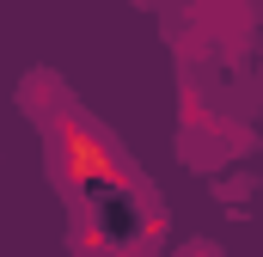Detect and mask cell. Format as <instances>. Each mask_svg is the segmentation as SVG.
Masks as SVG:
<instances>
[{
  "mask_svg": "<svg viewBox=\"0 0 263 257\" xmlns=\"http://www.w3.org/2000/svg\"><path fill=\"white\" fill-rule=\"evenodd\" d=\"M104 257H141V251H135V245H117V251H104Z\"/></svg>",
  "mask_w": 263,
  "mask_h": 257,
  "instance_id": "obj_2",
  "label": "cell"
},
{
  "mask_svg": "<svg viewBox=\"0 0 263 257\" xmlns=\"http://www.w3.org/2000/svg\"><path fill=\"white\" fill-rule=\"evenodd\" d=\"M178 257H220V251H214V239H190V245H184Z\"/></svg>",
  "mask_w": 263,
  "mask_h": 257,
  "instance_id": "obj_1",
  "label": "cell"
}]
</instances>
